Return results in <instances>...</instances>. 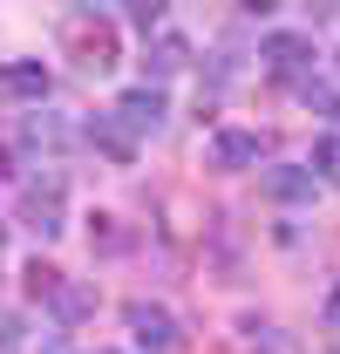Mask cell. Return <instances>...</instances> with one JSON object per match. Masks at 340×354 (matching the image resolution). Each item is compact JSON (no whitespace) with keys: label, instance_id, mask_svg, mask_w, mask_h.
<instances>
[{"label":"cell","instance_id":"6da1fadb","mask_svg":"<svg viewBox=\"0 0 340 354\" xmlns=\"http://www.w3.org/2000/svg\"><path fill=\"white\" fill-rule=\"evenodd\" d=\"M62 35H68V48H75V62H82L88 75H102V68L116 62V28H109V21L68 14V21H62Z\"/></svg>","mask_w":340,"mask_h":354},{"label":"cell","instance_id":"7a4b0ae2","mask_svg":"<svg viewBox=\"0 0 340 354\" xmlns=\"http://www.w3.org/2000/svg\"><path fill=\"white\" fill-rule=\"evenodd\" d=\"M21 225L35 232V239H62L68 225H62V177H35L28 191H21Z\"/></svg>","mask_w":340,"mask_h":354},{"label":"cell","instance_id":"3957f363","mask_svg":"<svg viewBox=\"0 0 340 354\" xmlns=\"http://www.w3.org/2000/svg\"><path fill=\"white\" fill-rule=\"evenodd\" d=\"M123 320H129V334H136V348H143V354H177V348H184L177 320H170L164 307H150V300H136Z\"/></svg>","mask_w":340,"mask_h":354},{"label":"cell","instance_id":"277c9868","mask_svg":"<svg viewBox=\"0 0 340 354\" xmlns=\"http://www.w3.org/2000/svg\"><path fill=\"white\" fill-rule=\"evenodd\" d=\"M109 116H116V123L136 136V130H157V123L170 116V102H164V88L136 82V88H123V95H116V109H109Z\"/></svg>","mask_w":340,"mask_h":354},{"label":"cell","instance_id":"5b68a950","mask_svg":"<svg viewBox=\"0 0 340 354\" xmlns=\"http://www.w3.org/2000/svg\"><path fill=\"white\" fill-rule=\"evenodd\" d=\"M258 62H265V75L293 82L299 68L313 62V41H306V35H293V28H279V35H265V41H258Z\"/></svg>","mask_w":340,"mask_h":354},{"label":"cell","instance_id":"8992f818","mask_svg":"<svg viewBox=\"0 0 340 354\" xmlns=\"http://www.w3.org/2000/svg\"><path fill=\"white\" fill-rule=\"evenodd\" d=\"M258 184H265L272 205H313V191H320V177L306 171V164H272Z\"/></svg>","mask_w":340,"mask_h":354},{"label":"cell","instance_id":"52a82bcc","mask_svg":"<svg viewBox=\"0 0 340 354\" xmlns=\"http://www.w3.org/2000/svg\"><path fill=\"white\" fill-rule=\"evenodd\" d=\"M82 143L95 150V157H109V164H136V136H129L116 116H88V123H82Z\"/></svg>","mask_w":340,"mask_h":354},{"label":"cell","instance_id":"ba28073f","mask_svg":"<svg viewBox=\"0 0 340 354\" xmlns=\"http://www.w3.org/2000/svg\"><path fill=\"white\" fill-rule=\"evenodd\" d=\"M258 150H265V136H258V130H218L211 136V164H218V171H252Z\"/></svg>","mask_w":340,"mask_h":354},{"label":"cell","instance_id":"9c48e42d","mask_svg":"<svg viewBox=\"0 0 340 354\" xmlns=\"http://www.w3.org/2000/svg\"><path fill=\"white\" fill-rule=\"evenodd\" d=\"M75 136L82 130H75L68 116H55V109H35V116L21 123V143H28V150H68Z\"/></svg>","mask_w":340,"mask_h":354},{"label":"cell","instance_id":"30bf717a","mask_svg":"<svg viewBox=\"0 0 340 354\" xmlns=\"http://www.w3.org/2000/svg\"><path fill=\"white\" fill-rule=\"evenodd\" d=\"M0 95H14V102H35V109H41L48 68H41V62H7V68H0Z\"/></svg>","mask_w":340,"mask_h":354},{"label":"cell","instance_id":"8fae6325","mask_svg":"<svg viewBox=\"0 0 340 354\" xmlns=\"http://www.w3.org/2000/svg\"><path fill=\"white\" fill-rule=\"evenodd\" d=\"M184 62H191V41H184V35H157V41L143 48V75H150V88L164 82V75H177Z\"/></svg>","mask_w":340,"mask_h":354},{"label":"cell","instance_id":"7c38bea8","mask_svg":"<svg viewBox=\"0 0 340 354\" xmlns=\"http://www.w3.org/2000/svg\"><path fill=\"white\" fill-rule=\"evenodd\" d=\"M48 307H55V320H68V327H82L88 313H95V293H88V286H75V279H62V286L48 293Z\"/></svg>","mask_w":340,"mask_h":354},{"label":"cell","instance_id":"4fadbf2b","mask_svg":"<svg viewBox=\"0 0 340 354\" xmlns=\"http://www.w3.org/2000/svg\"><path fill=\"white\" fill-rule=\"evenodd\" d=\"M340 177V136H320V143H313V177Z\"/></svg>","mask_w":340,"mask_h":354},{"label":"cell","instance_id":"5bb4252c","mask_svg":"<svg viewBox=\"0 0 340 354\" xmlns=\"http://www.w3.org/2000/svg\"><path fill=\"white\" fill-rule=\"evenodd\" d=\"M157 21H164L157 0H129V28H136V35H157Z\"/></svg>","mask_w":340,"mask_h":354},{"label":"cell","instance_id":"9a60e30c","mask_svg":"<svg viewBox=\"0 0 340 354\" xmlns=\"http://www.w3.org/2000/svg\"><path fill=\"white\" fill-rule=\"evenodd\" d=\"M88 245H102V252H123V232H116V218H88Z\"/></svg>","mask_w":340,"mask_h":354},{"label":"cell","instance_id":"2e32d148","mask_svg":"<svg viewBox=\"0 0 340 354\" xmlns=\"http://www.w3.org/2000/svg\"><path fill=\"white\" fill-rule=\"evenodd\" d=\"M28 286H35V293H41V300H48V293L62 286V272H55V266H41V259H35V266H28Z\"/></svg>","mask_w":340,"mask_h":354},{"label":"cell","instance_id":"e0dca14e","mask_svg":"<svg viewBox=\"0 0 340 354\" xmlns=\"http://www.w3.org/2000/svg\"><path fill=\"white\" fill-rule=\"evenodd\" d=\"M14 341H21V320H14V313H0V354L14 348Z\"/></svg>","mask_w":340,"mask_h":354},{"label":"cell","instance_id":"ac0fdd59","mask_svg":"<svg viewBox=\"0 0 340 354\" xmlns=\"http://www.w3.org/2000/svg\"><path fill=\"white\" fill-rule=\"evenodd\" d=\"M327 320H334V327H340V293H334V300H327Z\"/></svg>","mask_w":340,"mask_h":354},{"label":"cell","instance_id":"d6986e66","mask_svg":"<svg viewBox=\"0 0 340 354\" xmlns=\"http://www.w3.org/2000/svg\"><path fill=\"white\" fill-rule=\"evenodd\" d=\"M102 354H116V348H102Z\"/></svg>","mask_w":340,"mask_h":354}]
</instances>
